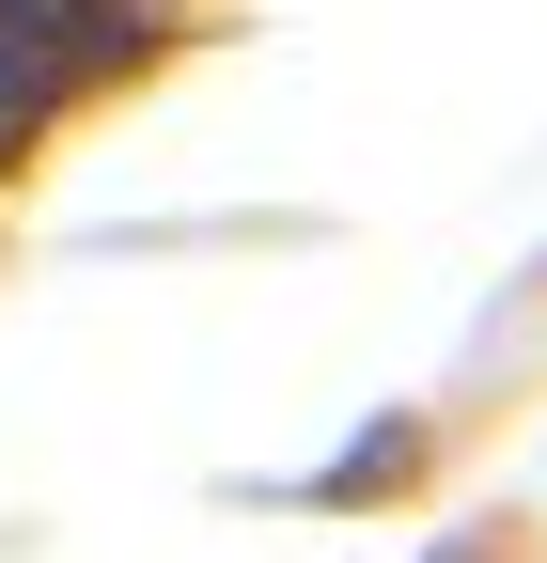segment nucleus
Segmentation results:
<instances>
[{
  "instance_id": "1",
  "label": "nucleus",
  "mask_w": 547,
  "mask_h": 563,
  "mask_svg": "<svg viewBox=\"0 0 547 563\" xmlns=\"http://www.w3.org/2000/svg\"><path fill=\"white\" fill-rule=\"evenodd\" d=\"M125 47H142L125 0H47V16H16V47H0V141H32V125L79 95L94 63H125Z\"/></svg>"
},
{
  "instance_id": "2",
  "label": "nucleus",
  "mask_w": 547,
  "mask_h": 563,
  "mask_svg": "<svg viewBox=\"0 0 547 563\" xmlns=\"http://www.w3.org/2000/svg\"><path fill=\"white\" fill-rule=\"evenodd\" d=\"M16 16H47V0H0V32H16Z\"/></svg>"
}]
</instances>
